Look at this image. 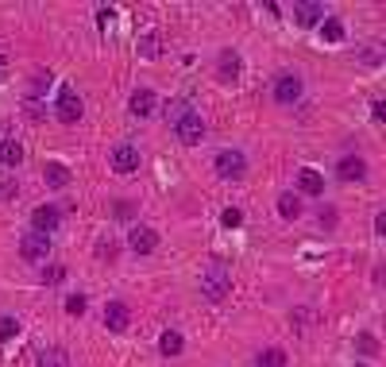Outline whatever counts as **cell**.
<instances>
[{
	"label": "cell",
	"instance_id": "obj_11",
	"mask_svg": "<svg viewBox=\"0 0 386 367\" xmlns=\"http://www.w3.org/2000/svg\"><path fill=\"white\" fill-rule=\"evenodd\" d=\"M336 178L340 182H363L367 178V163H363L359 155H344L336 163Z\"/></svg>",
	"mask_w": 386,
	"mask_h": 367
},
{
	"label": "cell",
	"instance_id": "obj_19",
	"mask_svg": "<svg viewBox=\"0 0 386 367\" xmlns=\"http://www.w3.org/2000/svg\"><path fill=\"white\" fill-rule=\"evenodd\" d=\"M39 367H69V352L66 348H43L39 352Z\"/></svg>",
	"mask_w": 386,
	"mask_h": 367
},
{
	"label": "cell",
	"instance_id": "obj_30",
	"mask_svg": "<svg viewBox=\"0 0 386 367\" xmlns=\"http://www.w3.org/2000/svg\"><path fill=\"white\" fill-rule=\"evenodd\" d=\"M359 352H363V356H375V352H378V340H375L371 333H363V336H359Z\"/></svg>",
	"mask_w": 386,
	"mask_h": 367
},
{
	"label": "cell",
	"instance_id": "obj_31",
	"mask_svg": "<svg viewBox=\"0 0 386 367\" xmlns=\"http://www.w3.org/2000/svg\"><path fill=\"white\" fill-rule=\"evenodd\" d=\"M371 116H375L378 124H386V101H375V105H371Z\"/></svg>",
	"mask_w": 386,
	"mask_h": 367
},
{
	"label": "cell",
	"instance_id": "obj_7",
	"mask_svg": "<svg viewBox=\"0 0 386 367\" xmlns=\"http://www.w3.org/2000/svg\"><path fill=\"white\" fill-rule=\"evenodd\" d=\"M128 248L135 251V255H151V251L159 248V232L147 228V225H135V228H131V236H128Z\"/></svg>",
	"mask_w": 386,
	"mask_h": 367
},
{
	"label": "cell",
	"instance_id": "obj_23",
	"mask_svg": "<svg viewBox=\"0 0 386 367\" xmlns=\"http://www.w3.org/2000/svg\"><path fill=\"white\" fill-rule=\"evenodd\" d=\"M321 39H324V43H340V39H344V24L328 16V20L321 24Z\"/></svg>",
	"mask_w": 386,
	"mask_h": 367
},
{
	"label": "cell",
	"instance_id": "obj_6",
	"mask_svg": "<svg viewBox=\"0 0 386 367\" xmlns=\"http://www.w3.org/2000/svg\"><path fill=\"white\" fill-rule=\"evenodd\" d=\"M58 225H62V209H58V205H39V209L31 213V228L43 232V236H51Z\"/></svg>",
	"mask_w": 386,
	"mask_h": 367
},
{
	"label": "cell",
	"instance_id": "obj_3",
	"mask_svg": "<svg viewBox=\"0 0 386 367\" xmlns=\"http://www.w3.org/2000/svg\"><path fill=\"white\" fill-rule=\"evenodd\" d=\"M232 290V274L224 271V267H213V271L201 274V294L208 298V302H224Z\"/></svg>",
	"mask_w": 386,
	"mask_h": 367
},
{
	"label": "cell",
	"instance_id": "obj_22",
	"mask_svg": "<svg viewBox=\"0 0 386 367\" xmlns=\"http://www.w3.org/2000/svg\"><path fill=\"white\" fill-rule=\"evenodd\" d=\"M39 279H43V286H58V282H66V267H62V263H46Z\"/></svg>",
	"mask_w": 386,
	"mask_h": 367
},
{
	"label": "cell",
	"instance_id": "obj_18",
	"mask_svg": "<svg viewBox=\"0 0 386 367\" xmlns=\"http://www.w3.org/2000/svg\"><path fill=\"white\" fill-rule=\"evenodd\" d=\"M23 163V143L20 140H0V166H20Z\"/></svg>",
	"mask_w": 386,
	"mask_h": 367
},
{
	"label": "cell",
	"instance_id": "obj_4",
	"mask_svg": "<svg viewBox=\"0 0 386 367\" xmlns=\"http://www.w3.org/2000/svg\"><path fill=\"white\" fill-rule=\"evenodd\" d=\"M174 132L185 147H197V143L205 140V120H201V112H182V116L174 120Z\"/></svg>",
	"mask_w": 386,
	"mask_h": 367
},
{
	"label": "cell",
	"instance_id": "obj_9",
	"mask_svg": "<svg viewBox=\"0 0 386 367\" xmlns=\"http://www.w3.org/2000/svg\"><path fill=\"white\" fill-rule=\"evenodd\" d=\"M293 24L298 27H321L324 24V8L317 4V0H301V4H293Z\"/></svg>",
	"mask_w": 386,
	"mask_h": 367
},
{
	"label": "cell",
	"instance_id": "obj_5",
	"mask_svg": "<svg viewBox=\"0 0 386 367\" xmlns=\"http://www.w3.org/2000/svg\"><path fill=\"white\" fill-rule=\"evenodd\" d=\"M20 255L27 259V263H43L46 255H51V236H43V232H27L20 240Z\"/></svg>",
	"mask_w": 386,
	"mask_h": 367
},
{
	"label": "cell",
	"instance_id": "obj_12",
	"mask_svg": "<svg viewBox=\"0 0 386 367\" xmlns=\"http://www.w3.org/2000/svg\"><path fill=\"white\" fill-rule=\"evenodd\" d=\"M131 325V309L124 302H108L105 305V328L108 333H124V328Z\"/></svg>",
	"mask_w": 386,
	"mask_h": 367
},
{
	"label": "cell",
	"instance_id": "obj_28",
	"mask_svg": "<svg viewBox=\"0 0 386 367\" xmlns=\"http://www.w3.org/2000/svg\"><path fill=\"white\" fill-rule=\"evenodd\" d=\"M15 194H20V186H15L12 178H0V201H12Z\"/></svg>",
	"mask_w": 386,
	"mask_h": 367
},
{
	"label": "cell",
	"instance_id": "obj_32",
	"mask_svg": "<svg viewBox=\"0 0 386 367\" xmlns=\"http://www.w3.org/2000/svg\"><path fill=\"white\" fill-rule=\"evenodd\" d=\"M112 16H116L112 8H97V24H100V27H108V24H112Z\"/></svg>",
	"mask_w": 386,
	"mask_h": 367
},
{
	"label": "cell",
	"instance_id": "obj_27",
	"mask_svg": "<svg viewBox=\"0 0 386 367\" xmlns=\"http://www.w3.org/2000/svg\"><path fill=\"white\" fill-rule=\"evenodd\" d=\"M220 225H224V228H239V225H244V213H239V209H224Z\"/></svg>",
	"mask_w": 386,
	"mask_h": 367
},
{
	"label": "cell",
	"instance_id": "obj_13",
	"mask_svg": "<svg viewBox=\"0 0 386 367\" xmlns=\"http://www.w3.org/2000/svg\"><path fill=\"white\" fill-rule=\"evenodd\" d=\"M154 89H135V93H131V101H128V109H131V116H139V120H147L154 112Z\"/></svg>",
	"mask_w": 386,
	"mask_h": 367
},
{
	"label": "cell",
	"instance_id": "obj_29",
	"mask_svg": "<svg viewBox=\"0 0 386 367\" xmlns=\"http://www.w3.org/2000/svg\"><path fill=\"white\" fill-rule=\"evenodd\" d=\"M112 217H116V220H131V217H135V205H131V201H116V213H112Z\"/></svg>",
	"mask_w": 386,
	"mask_h": 367
},
{
	"label": "cell",
	"instance_id": "obj_14",
	"mask_svg": "<svg viewBox=\"0 0 386 367\" xmlns=\"http://www.w3.org/2000/svg\"><path fill=\"white\" fill-rule=\"evenodd\" d=\"M298 194H309V197H317V194H324V178L313 171V166H301L298 171Z\"/></svg>",
	"mask_w": 386,
	"mask_h": 367
},
{
	"label": "cell",
	"instance_id": "obj_24",
	"mask_svg": "<svg viewBox=\"0 0 386 367\" xmlns=\"http://www.w3.org/2000/svg\"><path fill=\"white\" fill-rule=\"evenodd\" d=\"M15 336H20V321H15V317H0V344L15 340Z\"/></svg>",
	"mask_w": 386,
	"mask_h": 367
},
{
	"label": "cell",
	"instance_id": "obj_25",
	"mask_svg": "<svg viewBox=\"0 0 386 367\" xmlns=\"http://www.w3.org/2000/svg\"><path fill=\"white\" fill-rule=\"evenodd\" d=\"M62 305H66V313H69V317H81V313H85V294H69Z\"/></svg>",
	"mask_w": 386,
	"mask_h": 367
},
{
	"label": "cell",
	"instance_id": "obj_8",
	"mask_svg": "<svg viewBox=\"0 0 386 367\" xmlns=\"http://www.w3.org/2000/svg\"><path fill=\"white\" fill-rule=\"evenodd\" d=\"M301 97V78L298 74H278L274 78V101L278 105H293Z\"/></svg>",
	"mask_w": 386,
	"mask_h": 367
},
{
	"label": "cell",
	"instance_id": "obj_33",
	"mask_svg": "<svg viewBox=\"0 0 386 367\" xmlns=\"http://www.w3.org/2000/svg\"><path fill=\"white\" fill-rule=\"evenodd\" d=\"M375 232L386 236V213H378V217H375Z\"/></svg>",
	"mask_w": 386,
	"mask_h": 367
},
{
	"label": "cell",
	"instance_id": "obj_26",
	"mask_svg": "<svg viewBox=\"0 0 386 367\" xmlns=\"http://www.w3.org/2000/svg\"><path fill=\"white\" fill-rule=\"evenodd\" d=\"M139 55H143V58H159V39H154V35H143V39H139Z\"/></svg>",
	"mask_w": 386,
	"mask_h": 367
},
{
	"label": "cell",
	"instance_id": "obj_21",
	"mask_svg": "<svg viewBox=\"0 0 386 367\" xmlns=\"http://www.w3.org/2000/svg\"><path fill=\"white\" fill-rule=\"evenodd\" d=\"M255 363L259 367H286V352L282 348H262L259 356H255Z\"/></svg>",
	"mask_w": 386,
	"mask_h": 367
},
{
	"label": "cell",
	"instance_id": "obj_10",
	"mask_svg": "<svg viewBox=\"0 0 386 367\" xmlns=\"http://www.w3.org/2000/svg\"><path fill=\"white\" fill-rule=\"evenodd\" d=\"M112 171L116 174L139 171V147L135 143H120V147H112Z\"/></svg>",
	"mask_w": 386,
	"mask_h": 367
},
{
	"label": "cell",
	"instance_id": "obj_2",
	"mask_svg": "<svg viewBox=\"0 0 386 367\" xmlns=\"http://www.w3.org/2000/svg\"><path fill=\"white\" fill-rule=\"evenodd\" d=\"M213 171L220 174L224 182H239V178L247 174V159H244V151H216Z\"/></svg>",
	"mask_w": 386,
	"mask_h": 367
},
{
	"label": "cell",
	"instance_id": "obj_1",
	"mask_svg": "<svg viewBox=\"0 0 386 367\" xmlns=\"http://www.w3.org/2000/svg\"><path fill=\"white\" fill-rule=\"evenodd\" d=\"M54 112H58V120H62V124H77V120L85 116V101L77 97V89H74V86H62V89H58Z\"/></svg>",
	"mask_w": 386,
	"mask_h": 367
},
{
	"label": "cell",
	"instance_id": "obj_35",
	"mask_svg": "<svg viewBox=\"0 0 386 367\" xmlns=\"http://www.w3.org/2000/svg\"><path fill=\"white\" fill-rule=\"evenodd\" d=\"M4 70H8V58H4V55H0V78H4Z\"/></svg>",
	"mask_w": 386,
	"mask_h": 367
},
{
	"label": "cell",
	"instance_id": "obj_17",
	"mask_svg": "<svg viewBox=\"0 0 386 367\" xmlns=\"http://www.w3.org/2000/svg\"><path fill=\"white\" fill-rule=\"evenodd\" d=\"M216 78H220V81H236V78H239V55H236V51H220Z\"/></svg>",
	"mask_w": 386,
	"mask_h": 367
},
{
	"label": "cell",
	"instance_id": "obj_16",
	"mask_svg": "<svg viewBox=\"0 0 386 367\" xmlns=\"http://www.w3.org/2000/svg\"><path fill=\"white\" fill-rule=\"evenodd\" d=\"M278 217L282 220H298L301 217V194L298 189H282V194H278Z\"/></svg>",
	"mask_w": 386,
	"mask_h": 367
},
{
	"label": "cell",
	"instance_id": "obj_20",
	"mask_svg": "<svg viewBox=\"0 0 386 367\" xmlns=\"http://www.w3.org/2000/svg\"><path fill=\"white\" fill-rule=\"evenodd\" d=\"M182 348H185L182 333H174V328H166V333H162V340H159V352H162V356H182Z\"/></svg>",
	"mask_w": 386,
	"mask_h": 367
},
{
	"label": "cell",
	"instance_id": "obj_34",
	"mask_svg": "<svg viewBox=\"0 0 386 367\" xmlns=\"http://www.w3.org/2000/svg\"><path fill=\"white\" fill-rule=\"evenodd\" d=\"M321 225H328V228L336 225V217H332V209H321Z\"/></svg>",
	"mask_w": 386,
	"mask_h": 367
},
{
	"label": "cell",
	"instance_id": "obj_15",
	"mask_svg": "<svg viewBox=\"0 0 386 367\" xmlns=\"http://www.w3.org/2000/svg\"><path fill=\"white\" fill-rule=\"evenodd\" d=\"M43 182L51 189H66L69 186V166L66 163H54V159H51V163H43Z\"/></svg>",
	"mask_w": 386,
	"mask_h": 367
}]
</instances>
